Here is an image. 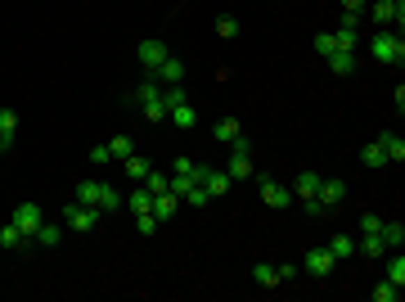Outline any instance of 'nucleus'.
Returning a JSON list of instances; mask_svg holds the SVG:
<instances>
[{
  "label": "nucleus",
  "instance_id": "obj_1",
  "mask_svg": "<svg viewBox=\"0 0 405 302\" xmlns=\"http://www.w3.org/2000/svg\"><path fill=\"white\" fill-rule=\"evenodd\" d=\"M72 199H77V203H90V207H100L104 216H109V212H118V207L127 203L118 190H113V185H100V181H77V194H72Z\"/></svg>",
  "mask_w": 405,
  "mask_h": 302
},
{
  "label": "nucleus",
  "instance_id": "obj_2",
  "mask_svg": "<svg viewBox=\"0 0 405 302\" xmlns=\"http://www.w3.org/2000/svg\"><path fill=\"white\" fill-rule=\"evenodd\" d=\"M370 54H374L379 63H388V68H401V63H405V41H401V32L379 27V32L370 36Z\"/></svg>",
  "mask_w": 405,
  "mask_h": 302
},
{
  "label": "nucleus",
  "instance_id": "obj_3",
  "mask_svg": "<svg viewBox=\"0 0 405 302\" xmlns=\"http://www.w3.org/2000/svg\"><path fill=\"white\" fill-rule=\"evenodd\" d=\"M100 207H90V203H68L63 207V230H72V235H86V230H95V225H100Z\"/></svg>",
  "mask_w": 405,
  "mask_h": 302
},
{
  "label": "nucleus",
  "instance_id": "obj_4",
  "mask_svg": "<svg viewBox=\"0 0 405 302\" xmlns=\"http://www.w3.org/2000/svg\"><path fill=\"white\" fill-rule=\"evenodd\" d=\"M135 100L144 104V118H149V122H162V118H167V104H162V81L158 77H144L140 90H135Z\"/></svg>",
  "mask_w": 405,
  "mask_h": 302
},
{
  "label": "nucleus",
  "instance_id": "obj_5",
  "mask_svg": "<svg viewBox=\"0 0 405 302\" xmlns=\"http://www.w3.org/2000/svg\"><path fill=\"white\" fill-rule=\"evenodd\" d=\"M9 221L18 225V230L27 235V239L36 244V230H41V221H45V212H41V203H18L14 207V216H9Z\"/></svg>",
  "mask_w": 405,
  "mask_h": 302
},
{
  "label": "nucleus",
  "instance_id": "obj_6",
  "mask_svg": "<svg viewBox=\"0 0 405 302\" xmlns=\"http://www.w3.org/2000/svg\"><path fill=\"white\" fill-rule=\"evenodd\" d=\"M167 41H158V36H149V41H140V45H135V59H140V68H144V77H149V72L153 68H158V63L162 59H167Z\"/></svg>",
  "mask_w": 405,
  "mask_h": 302
},
{
  "label": "nucleus",
  "instance_id": "obj_7",
  "mask_svg": "<svg viewBox=\"0 0 405 302\" xmlns=\"http://www.w3.org/2000/svg\"><path fill=\"white\" fill-rule=\"evenodd\" d=\"M370 14H374V23H379V27H392V23H397V32H401V23H405V0H374Z\"/></svg>",
  "mask_w": 405,
  "mask_h": 302
},
{
  "label": "nucleus",
  "instance_id": "obj_8",
  "mask_svg": "<svg viewBox=\"0 0 405 302\" xmlns=\"http://www.w3.org/2000/svg\"><path fill=\"white\" fill-rule=\"evenodd\" d=\"M194 181H198V185H202V190H207V194H212V199H221V194H225V190H230V185H235V181H230V176H225V172H216V167H202V163L194 167Z\"/></svg>",
  "mask_w": 405,
  "mask_h": 302
},
{
  "label": "nucleus",
  "instance_id": "obj_9",
  "mask_svg": "<svg viewBox=\"0 0 405 302\" xmlns=\"http://www.w3.org/2000/svg\"><path fill=\"white\" fill-rule=\"evenodd\" d=\"M262 181V199H266V207H288L293 203V190H288L284 181H275V176H257Z\"/></svg>",
  "mask_w": 405,
  "mask_h": 302
},
{
  "label": "nucleus",
  "instance_id": "obj_10",
  "mask_svg": "<svg viewBox=\"0 0 405 302\" xmlns=\"http://www.w3.org/2000/svg\"><path fill=\"white\" fill-rule=\"evenodd\" d=\"M333 267H338V262H333V253H329V248H311V253L302 257V271H306V276H315V280H324Z\"/></svg>",
  "mask_w": 405,
  "mask_h": 302
},
{
  "label": "nucleus",
  "instance_id": "obj_11",
  "mask_svg": "<svg viewBox=\"0 0 405 302\" xmlns=\"http://www.w3.org/2000/svg\"><path fill=\"white\" fill-rule=\"evenodd\" d=\"M149 77H158V81H162V86H180V81H185V63H180V59H176V54H167V59H162V63H158V68H153V72H149Z\"/></svg>",
  "mask_w": 405,
  "mask_h": 302
},
{
  "label": "nucleus",
  "instance_id": "obj_12",
  "mask_svg": "<svg viewBox=\"0 0 405 302\" xmlns=\"http://www.w3.org/2000/svg\"><path fill=\"white\" fill-rule=\"evenodd\" d=\"M315 199H320V207L329 212V207H338V203L347 199V181H324V176H320V190H315Z\"/></svg>",
  "mask_w": 405,
  "mask_h": 302
},
{
  "label": "nucleus",
  "instance_id": "obj_13",
  "mask_svg": "<svg viewBox=\"0 0 405 302\" xmlns=\"http://www.w3.org/2000/svg\"><path fill=\"white\" fill-rule=\"evenodd\" d=\"M14 136H18V113L14 109H0V154L14 149Z\"/></svg>",
  "mask_w": 405,
  "mask_h": 302
},
{
  "label": "nucleus",
  "instance_id": "obj_14",
  "mask_svg": "<svg viewBox=\"0 0 405 302\" xmlns=\"http://www.w3.org/2000/svg\"><path fill=\"white\" fill-rule=\"evenodd\" d=\"M176 212H180V194H171V190L153 194V216H158V221H171Z\"/></svg>",
  "mask_w": 405,
  "mask_h": 302
},
{
  "label": "nucleus",
  "instance_id": "obj_15",
  "mask_svg": "<svg viewBox=\"0 0 405 302\" xmlns=\"http://www.w3.org/2000/svg\"><path fill=\"white\" fill-rule=\"evenodd\" d=\"M167 122H176L180 131H189L198 122V113L189 109V100H176V104H167Z\"/></svg>",
  "mask_w": 405,
  "mask_h": 302
},
{
  "label": "nucleus",
  "instance_id": "obj_16",
  "mask_svg": "<svg viewBox=\"0 0 405 302\" xmlns=\"http://www.w3.org/2000/svg\"><path fill=\"white\" fill-rule=\"evenodd\" d=\"M356 253H360V257H383V253H388V244H383L379 230H370V235H360V239H356Z\"/></svg>",
  "mask_w": 405,
  "mask_h": 302
},
{
  "label": "nucleus",
  "instance_id": "obj_17",
  "mask_svg": "<svg viewBox=\"0 0 405 302\" xmlns=\"http://www.w3.org/2000/svg\"><path fill=\"white\" fill-rule=\"evenodd\" d=\"M225 176L230 181H248V176H253V154H230Z\"/></svg>",
  "mask_w": 405,
  "mask_h": 302
},
{
  "label": "nucleus",
  "instance_id": "obj_18",
  "mask_svg": "<svg viewBox=\"0 0 405 302\" xmlns=\"http://www.w3.org/2000/svg\"><path fill=\"white\" fill-rule=\"evenodd\" d=\"M379 145H383V154H388V163H405V140L397 136V131H383Z\"/></svg>",
  "mask_w": 405,
  "mask_h": 302
},
{
  "label": "nucleus",
  "instance_id": "obj_19",
  "mask_svg": "<svg viewBox=\"0 0 405 302\" xmlns=\"http://www.w3.org/2000/svg\"><path fill=\"white\" fill-rule=\"evenodd\" d=\"M315 190H320V172H302L293 181V199H315Z\"/></svg>",
  "mask_w": 405,
  "mask_h": 302
},
{
  "label": "nucleus",
  "instance_id": "obj_20",
  "mask_svg": "<svg viewBox=\"0 0 405 302\" xmlns=\"http://www.w3.org/2000/svg\"><path fill=\"white\" fill-rule=\"evenodd\" d=\"M235 136H244V127H239L235 118H216V127H212V140H216V145H230Z\"/></svg>",
  "mask_w": 405,
  "mask_h": 302
},
{
  "label": "nucleus",
  "instance_id": "obj_21",
  "mask_svg": "<svg viewBox=\"0 0 405 302\" xmlns=\"http://www.w3.org/2000/svg\"><path fill=\"white\" fill-rule=\"evenodd\" d=\"M27 244H32V239H27V235L18 230L14 221H5V225H0V248H27Z\"/></svg>",
  "mask_w": 405,
  "mask_h": 302
},
{
  "label": "nucleus",
  "instance_id": "obj_22",
  "mask_svg": "<svg viewBox=\"0 0 405 302\" xmlns=\"http://www.w3.org/2000/svg\"><path fill=\"white\" fill-rule=\"evenodd\" d=\"M329 253H333V262L356 257V239H351V235H333V239H329Z\"/></svg>",
  "mask_w": 405,
  "mask_h": 302
},
{
  "label": "nucleus",
  "instance_id": "obj_23",
  "mask_svg": "<svg viewBox=\"0 0 405 302\" xmlns=\"http://www.w3.org/2000/svg\"><path fill=\"white\" fill-rule=\"evenodd\" d=\"M379 235H383V244H388V253L405 244V225H401V221H383V225H379Z\"/></svg>",
  "mask_w": 405,
  "mask_h": 302
},
{
  "label": "nucleus",
  "instance_id": "obj_24",
  "mask_svg": "<svg viewBox=\"0 0 405 302\" xmlns=\"http://www.w3.org/2000/svg\"><path fill=\"white\" fill-rule=\"evenodd\" d=\"M324 63H329L333 72H342V77H347V72H356V50H333Z\"/></svg>",
  "mask_w": 405,
  "mask_h": 302
},
{
  "label": "nucleus",
  "instance_id": "obj_25",
  "mask_svg": "<svg viewBox=\"0 0 405 302\" xmlns=\"http://www.w3.org/2000/svg\"><path fill=\"white\" fill-rule=\"evenodd\" d=\"M36 244H41V248H59V244H63V225L41 221V230H36Z\"/></svg>",
  "mask_w": 405,
  "mask_h": 302
},
{
  "label": "nucleus",
  "instance_id": "obj_26",
  "mask_svg": "<svg viewBox=\"0 0 405 302\" xmlns=\"http://www.w3.org/2000/svg\"><path fill=\"white\" fill-rule=\"evenodd\" d=\"M388 280L397 289H405V253L401 248H392V257H388Z\"/></svg>",
  "mask_w": 405,
  "mask_h": 302
},
{
  "label": "nucleus",
  "instance_id": "obj_27",
  "mask_svg": "<svg viewBox=\"0 0 405 302\" xmlns=\"http://www.w3.org/2000/svg\"><path fill=\"white\" fill-rule=\"evenodd\" d=\"M127 207H131L135 216H140V212H153V194L140 185V190H131V194H127Z\"/></svg>",
  "mask_w": 405,
  "mask_h": 302
},
{
  "label": "nucleus",
  "instance_id": "obj_28",
  "mask_svg": "<svg viewBox=\"0 0 405 302\" xmlns=\"http://www.w3.org/2000/svg\"><path fill=\"white\" fill-rule=\"evenodd\" d=\"M253 280H257L262 289H275V285H279V271L270 267V262H257V267H253Z\"/></svg>",
  "mask_w": 405,
  "mask_h": 302
},
{
  "label": "nucleus",
  "instance_id": "obj_29",
  "mask_svg": "<svg viewBox=\"0 0 405 302\" xmlns=\"http://www.w3.org/2000/svg\"><path fill=\"white\" fill-rule=\"evenodd\" d=\"M360 163H365V167H388V154H383V145H379V140L360 149Z\"/></svg>",
  "mask_w": 405,
  "mask_h": 302
},
{
  "label": "nucleus",
  "instance_id": "obj_30",
  "mask_svg": "<svg viewBox=\"0 0 405 302\" xmlns=\"http://www.w3.org/2000/svg\"><path fill=\"white\" fill-rule=\"evenodd\" d=\"M122 167H127V176H135V181H144V176L153 172L149 167V158H140V154H131V158H122Z\"/></svg>",
  "mask_w": 405,
  "mask_h": 302
},
{
  "label": "nucleus",
  "instance_id": "obj_31",
  "mask_svg": "<svg viewBox=\"0 0 405 302\" xmlns=\"http://www.w3.org/2000/svg\"><path fill=\"white\" fill-rule=\"evenodd\" d=\"M333 41H338V50H356L360 45V27H338Z\"/></svg>",
  "mask_w": 405,
  "mask_h": 302
},
{
  "label": "nucleus",
  "instance_id": "obj_32",
  "mask_svg": "<svg viewBox=\"0 0 405 302\" xmlns=\"http://www.w3.org/2000/svg\"><path fill=\"white\" fill-rule=\"evenodd\" d=\"M180 199H185L189 207H207V203H212V194H207V190H202V185L194 181V185H189V190H185V194H180Z\"/></svg>",
  "mask_w": 405,
  "mask_h": 302
},
{
  "label": "nucleus",
  "instance_id": "obj_33",
  "mask_svg": "<svg viewBox=\"0 0 405 302\" xmlns=\"http://www.w3.org/2000/svg\"><path fill=\"white\" fill-rule=\"evenodd\" d=\"M109 149H113V158H131V154H135V140H131V136H113Z\"/></svg>",
  "mask_w": 405,
  "mask_h": 302
},
{
  "label": "nucleus",
  "instance_id": "obj_34",
  "mask_svg": "<svg viewBox=\"0 0 405 302\" xmlns=\"http://www.w3.org/2000/svg\"><path fill=\"white\" fill-rule=\"evenodd\" d=\"M144 190H149V194H162V190H171V176H162V172H149V176H144Z\"/></svg>",
  "mask_w": 405,
  "mask_h": 302
},
{
  "label": "nucleus",
  "instance_id": "obj_35",
  "mask_svg": "<svg viewBox=\"0 0 405 302\" xmlns=\"http://www.w3.org/2000/svg\"><path fill=\"white\" fill-rule=\"evenodd\" d=\"M311 45H315V54H320V59H329V54L338 50V41H333V32H320V36H315V41H311Z\"/></svg>",
  "mask_w": 405,
  "mask_h": 302
},
{
  "label": "nucleus",
  "instance_id": "obj_36",
  "mask_svg": "<svg viewBox=\"0 0 405 302\" xmlns=\"http://www.w3.org/2000/svg\"><path fill=\"white\" fill-rule=\"evenodd\" d=\"M401 298V289L392 285V280H383V285H374V302H397Z\"/></svg>",
  "mask_w": 405,
  "mask_h": 302
},
{
  "label": "nucleus",
  "instance_id": "obj_37",
  "mask_svg": "<svg viewBox=\"0 0 405 302\" xmlns=\"http://www.w3.org/2000/svg\"><path fill=\"white\" fill-rule=\"evenodd\" d=\"M135 230H140V235H153V230H158V216H153V212H140V216H135Z\"/></svg>",
  "mask_w": 405,
  "mask_h": 302
},
{
  "label": "nucleus",
  "instance_id": "obj_38",
  "mask_svg": "<svg viewBox=\"0 0 405 302\" xmlns=\"http://www.w3.org/2000/svg\"><path fill=\"white\" fill-rule=\"evenodd\" d=\"M216 36H239V18H216Z\"/></svg>",
  "mask_w": 405,
  "mask_h": 302
},
{
  "label": "nucleus",
  "instance_id": "obj_39",
  "mask_svg": "<svg viewBox=\"0 0 405 302\" xmlns=\"http://www.w3.org/2000/svg\"><path fill=\"white\" fill-rule=\"evenodd\" d=\"M379 225H383V216H374V212H360V235L379 230Z\"/></svg>",
  "mask_w": 405,
  "mask_h": 302
},
{
  "label": "nucleus",
  "instance_id": "obj_40",
  "mask_svg": "<svg viewBox=\"0 0 405 302\" xmlns=\"http://www.w3.org/2000/svg\"><path fill=\"white\" fill-rule=\"evenodd\" d=\"M230 154H253V140H248V136H235V140H230Z\"/></svg>",
  "mask_w": 405,
  "mask_h": 302
},
{
  "label": "nucleus",
  "instance_id": "obj_41",
  "mask_svg": "<svg viewBox=\"0 0 405 302\" xmlns=\"http://www.w3.org/2000/svg\"><path fill=\"white\" fill-rule=\"evenodd\" d=\"M279 271V285H293V280H297V267H293V262H284V267H275Z\"/></svg>",
  "mask_w": 405,
  "mask_h": 302
},
{
  "label": "nucleus",
  "instance_id": "obj_42",
  "mask_svg": "<svg viewBox=\"0 0 405 302\" xmlns=\"http://www.w3.org/2000/svg\"><path fill=\"white\" fill-rule=\"evenodd\" d=\"M90 163H113V149L109 145H95L90 149Z\"/></svg>",
  "mask_w": 405,
  "mask_h": 302
},
{
  "label": "nucleus",
  "instance_id": "obj_43",
  "mask_svg": "<svg viewBox=\"0 0 405 302\" xmlns=\"http://www.w3.org/2000/svg\"><path fill=\"white\" fill-rule=\"evenodd\" d=\"M302 207H306V216H324V207H320V199H302Z\"/></svg>",
  "mask_w": 405,
  "mask_h": 302
},
{
  "label": "nucleus",
  "instance_id": "obj_44",
  "mask_svg": "<svg viewBox=\"0 0 405 302\" xmlns=\"http://www.w3.org/2000/svg\"><path fill=\"white\" fill-rule=\"evenodd\" d=\"M365 5L370 0H342V9H351V14H365Z\"/></svg>",
  "mask_w": 405,
  "mask_h": 302
}]
</instances>
